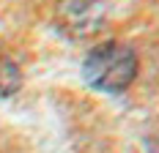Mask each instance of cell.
<instances>
[{
	"label": "cell",
	"mask_w": 159,
	"mask_h": 153,
	"mask_svg": "<svg viewBox=\"0 0 159 153\" xmlns=\"http://www.w3.org/2000/svg\"><path fill=\"white\" fill-rule=\"evenodd\" d=\"M137 52L124 41H102L82 60L85 82L102 93H124L137 76Z\"/></svg>",
	"instance_id": "obj_1"
},
{
	"label": "cell",
	"mask_w": 159,
	"mask_h": 153,
	"mask_svg": "<svg viewBox=\"0 0 159 153\" xmlns=\"http://www.w3.org/2000/svg\"><path fill=\"white\" fill-rule=\"evenodd\" d=\"M22 88V68L11 58L0 55V98H8Z\"/></svg>",
	"instance_id": "obj_2"
}]
</instances>
